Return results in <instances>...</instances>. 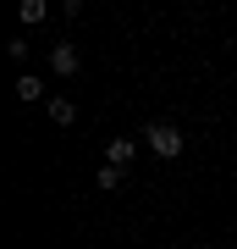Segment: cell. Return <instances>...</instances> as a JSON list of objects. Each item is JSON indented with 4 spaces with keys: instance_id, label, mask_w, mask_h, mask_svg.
<instances>
[{
    "instance_id": "cell-1",
    "label": "cell",
    "mask_w": 237,
    "mask_h": 249,
    "mask_svg": "<svg viewBox=\"0 0 237 249\" xmlns=\"http://www.w3.org/2000/svg\"><path fill=\"white\" fill-rule=\"evenodd\" d=\"M143 144H149L160 160H176L188 139H182V127H176V122H149V127H143Z\"/></svg>"
},
{
    "instance_id": "cell-4",
    "label": "cell",
    "mask_w": 237,
    "mask_h": 249,
    "mask_svg": "<svg viewBox=\"0 0 237 249\" xmlns=\"http://www.w3.org/2000/svg\"><path fill=\"white\" fill-rule=\"evenodd\" d=\"M44 111H50V122H55V127H72V122H78V106H72V100H61V94L44 100Z\"/></svg>"
},
{
    "instance_id": "cell-6",
    "label": "cell",
    "mask_w": 237,
    "mask_h": 249,
    "mask_svg": "<svg viewBox=\"0 0 237 249\" xmlns=\"http://www.w3.org/2000/svg\"><path fill=\"white\" fill-rule=\"evenodd\" d=\"M94 183L111 194V188H122V183H127V172H122V166H99V172H94Z\"/></svg>"
},
{
    "instance_id": "cell-3",
    "label": "cell",
    "mask_w": 237,
    "mask_h": 249,
    "mask_svg": "<svg viewBox=\"0 0 237 249\" xmlns=\"http://www.w3.org/2000/svg\"><path fill=\"white\" fill-rule=\"evenodd\" d=\"M132 155H138V144H132V139H111V150H105V166H132Z\"/></svg>"
},
{
    "instance_id": "cell-7",
    "label": "cell",
    "mask_w": 237,
    "mask_h": 249,
    "mask_svg": "<svg viewBox=\"0 0 237 249\" xmlns=\"http://www.w3.org/2000/svg\"><path fill=\"white\" fill-rule=\"evenodd\" d=\"M44 11H50L44 0H22V6H17V17H22L28 28H33V22H44Z\"/></svg>"
},
{
    "instance_id": "cell-5",
    "label": "cell",
    "mask_w": 237,
    "mask_h": 249,
    "mask_svg": "<svg viewBox=\"0 0 237 249\" xmlns=\"http://www.w3.org/2000/svg\"><path fill=\"white\" fill-rule=\"evenodd\" d=\"M17 100H28V106H33V100H44V83L33 78V72H22V78H17Z\"/></svg>"
},
{
    "instance_id": "cell-2",
    "label": "cell",
    "mask_w": 237,
    "mask_h": 249,
    "mask_svg": "<svg viewBox=\"0 0 237 249\" xmlns=\"http://www.w3.org/2000/svg\"><path fill=\"white\" fill-rule=\"evenodd\" d=\"M78 67H83L78 45H72V39H61V45L50 50V72H55V78H78Z\"/></svg>"
}]
</instances>
